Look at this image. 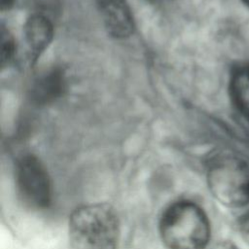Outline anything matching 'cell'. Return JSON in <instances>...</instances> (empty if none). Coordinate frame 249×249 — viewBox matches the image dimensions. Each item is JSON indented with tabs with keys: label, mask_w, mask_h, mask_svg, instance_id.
I'll return each instance as SVG.
<instances>
[{
	"label": "cell",
	"mask_w": 249,
	"mask_h": 249,
	"mask_svg": "<svg viewBox=\"0 0 249 249\" xmlns=\"http://www.w3.org/2000/svg\"><path fill=\"white\" fill-rule=\"evenodd\" d=\"M154 1H168V0H154Z\"/></svg>",
	"instance_id": "cell-13"
},
{
	"label": "cell",
	"mask_w": 249,
	"mask_h": 249,
	"mask_svg": "<svg viewBox=\"0 0 249 249\" xmlns=\"http://www.w3.org/2000/svg\"><path fill=\"white\" fill-rule=\"evenodd\" d=\"M66 89V78L62 68L52 67L36 77L31 85L30 99L37 106L53 103L63 95Z\"/></svg>",
	"instance_id": "cell-6"
},
{
	"label": "cell",
	"mask_w": 249,
	"mask_h": 249,
	"mask_svg": "<svg viewBox=\"0 0 249 249\" xmlns=\"http://www.w3.org/2000/svg\"><path fill=\"white\" fill-rule=\"evenodd\" d=\"M15 3V0H0V6L2 11L10 10Z\"/></svg>",
	"instance_id": "cell-11"
},
{
	"label": "cell",
	"mask_w": 249,
	"mask_h": 249,
	"mask_svg": "<svg viewBox=\"0 0 249 249\" xmlns=\"http://www.w3.org/2000/svg\"><path fill=\"white\" fill-rule=\"evenodd\" d=\"M229 89L234 106L249 121V66H239L233 70Z\"/></svg>",
	"instance_id": "cell-8"
},
{
	"label": "cell",
	"mask_w": 249,
	"mask_h": 249,
	"mask_svg": "<svg viewBox=\"0 0 249 249\" xmlns=\"http://www.w3.org/2000/svg\"><path fill=\"white\" fill-rule=\"evenodd\" d=\"M160 231L169 249H204L210 226L203 210L192 201H178L162 214Z\"/></svg>",
	"instance_id": "cell-2"
},
{
	"label": "cell",
	"mask_w": 249,
	"mask_h": 249,
	"mask_svg": "<svg viewBox=\"0 0 249 249\" xmlns=\"http://www.w3.org/2000/svg\"><path fill=\"white\" fill-rule=\"evenodd\" d=\"M23 34L30 59L36 60L52 43L53 26L47 17L35 14L26 20Z\"/></svg>",
	"instance_id": "cell-7"
},
{
	"label": "cell",
	"mask_w": 249,
	"mask_h": 249,
	"mask_svg": "<svg viewBox=\"0 0 249 249\" xmlns=\"http://www.w3.org/2000/svg\"><path fill=\"white\" fill-rule=\"evenodd\" d=\"M211 249H237V248L230 242H219L215 244Z\"/></svg>",
	"instance_id": "cell-10"
},
{
	"label": "cell",
	"mask_w": 249,
	"mask_h": 249,
	"mask_svg": "<svg viewBox=\"0 0 249 249\" xmlns=\"http://www.w3.org/2000/svg\"><path fill=\"white\" fill-rule=\"evenodd\" d=\"M207 184L213 196L230 208L249 206V166L239 158L219 155L207 168Z\"/></svg>",
	"instance_id": "cell-3"
},
{
	"label": "cell",
	"mask_w": 249,
	"mask_h": 249,
	"mask_svg": "<svg viewBox=\"0 0 249 249\" xmlns=\"http://www.w3.org/2000/svg\"><path fill=\"white\" fill-rule=\"evenodd\" d=\"M16 54V43L13 35L4 26L1 28V64L8 65Z\"/></svg>",
	"instance_id": "cell-9"
},
{
	"label": "cell",
	"mask_w": 249,
	"mask_h": 249,
	"mask_svg": "<svg viewBox=\"0 0 249 249\" xmlns=\"http://www.w3.org/2000/svg\"><path fill=\"white\" fill-rule=\"evenodd\" d=\"M108 33L118 39L129 37L134 30L132 14L126 0H95Z\"/></svg>",
	"instance_id": "cell-5"
},
{
	"label": "cell",
	"mask_w": 249,
	"mask_h": 249,
	"mask_svg": "<svg viewBox=\"0 0 249 249\" xmlns=\"http://www.w3.org/2000/svg\"><path fill=\"white\" fill-rule=\"evenodd\" d=\"M16 187L22 202L31 209L46 208L51 200L48 172L38 158L24 155L16 164Z\"/></svg>",
	"instance_id": "cell-4"
},
{
	"label": "cell",
	"mask_w": 249,
	"mask_h": 249,
	"mask_svg": "<svg viewBox=\"0 0 249 249\" xmlns=\"http://www.w3.org/2000/svg\"><path fill=\"white\" fill-rule=\"evenodd\" d=\"M246 5H248L249 6V0H242Z\"/></svg>",
	"instance_id": "cell-12"
},
{
	"label": "cell",
	"mask_w": 249,
	"mask_h": 249,
	"mask_svg": "<svg viewBox=\"0 0 249 249\" xmlns=\"http://www.w3.org/2000/svg\"><path fill=\"white\" fill-rule=\"evenodd\" d=\"M68 236L70 249H117V214L105 203L80 206L70 216Z\"/></svg>",
	"instance_id": "cell-1"
}]
</instances>
